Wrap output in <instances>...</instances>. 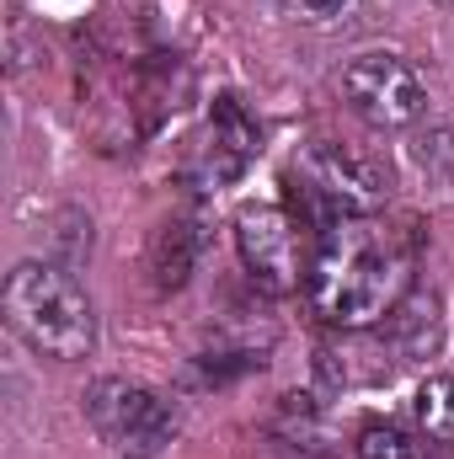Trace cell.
Instances as JSON below:
<instances>
[{
    "instance_id": "6da1fadb",
    "label": "cell",
    "mask_w": 454,
    "mask_h": 459,
    "mask_svg": "<svg viewBox=\"0 0 454 459\" xmlns=\"http://www.w3.org/2000/svg\"><path fill=\"white\" fill-rule=\"evenodd\" d=\"M406 278L412 262L401 240L385 225H374V214L337 220L316 235V256L305 267V299L327 326L363 332L406 299Z\"/></svg>"
},
{
    "instance_id": "7a4b0ae2",
    "label": "cell",
    "mask_w": 454,
    "mask_h": 459,
    "mask_svg": "<svg viewBox=\"0 0 454 459\" xmlns=\"http://www.w3.org/2000/svg\"><path fill=\"white\" fill-rule=\"evenodd\" d=\"M5 326L43 358L75 363L97 347V305L81 289V278L59 262H16L0 289Z\"/></svg>"
},
{
    "instance_id": "3957f363",
    "label": "cell",
    "mask_w": 454,
    "mask_h": 459,
    "mask_svg": "<svg viewBox=\"0 0 454 459\" xmlns=\"http://www.w3.org/2000/svg\"><path fill=\"white\" fill-rule=\"evenodd\" d=\"M289 187L305 204V225L316 235L327 225H337V220H363L385 204L380 171L363 155L342 150V144H310L300 155V166L289 171Z\"/></svg>"
},
{
    "instance_id": "277c9868",
    "label": "cell",
    "mask_w": 454,
    "mask_h": 459,
    "mask_svg": "<svg viewBox=\"0 0 454 459\" xmlns=\"http://www.w3.org/2000/svg\"><path fill=\"white\" fill-rule=\"evenodd\" d=\"M86 417L118 459H155L177 438L171 406L134 379H97L86 390Z\"/></svg>"
},
{
    "instance_id": "5b68a950",
    "label": "cell",
    "mask_w": 454,
    "mask_h": 459,
    "mask_svg": "<svg viewBox=\"0 0 454 459\" xmlns=\"http://www.w3.org/2000/svg\"><path fill=\"white\" fill-rule=\"evenodd\" d=\"M342 97H347V108L363 117L369 128H412L417 117L428 113L423 75L401 54H385V48H369V54L347 59Z\"/></svg>"
},
{
    "instance_id": "8992f818",
    "label": "cell",
    "mask_w": 454,
    "mask_h": 459,
    "mask_svg": "<svg viewBox=\"0 0 454 459\" xmlns=\"http://www.w3.org/2000/svg\"><path fill=\"white\" fill-rule=\"evenodd\" d=\"M235 246H240V262L251 273V283L273 299L294 294L300 289V246H294V220L278 209V204H246L235 214Z\"/></svg>"
},
{
    "instance_id": "52a82bcc",
    "label": "cell",
    "mask_w": 454,
    "mask_h": 459,
    "mask_svg": "<svg viewBox=\"0 0 454 459\" xmlns=\"http://www.w3.org/2000/svg\"><path fill=\"white\" fill-rule=\"evenodd\" d=\"M262 150V128L251 123V113L240 108V97H214V113H209V144H204V160H209V187H225L246 171V160Z\"/></svg>"
},
{
    "instance_id": "ba28073f",
    "label": "cell",
    "mask_w": 454,
    "mask_h": 459,
    "mask_svg": "<svg viewBox=\"0 0 454 459\" xmlns=\"http://www.w3.org/2000/svg\"><path fill=\"white\" fill-rule=\"evenodd\" d=\"M385 326H390V342H396V352H401L406 363L433 358V352H439V299H433V294H406V299L385 316Z\"/></svg>"
},
{
    "instance_id": "9c48e42d",
    "label": "cell",
    "mask_w": 454,
    "mask_h": 459,
    "mask_svg": "<svg viewBox=\"0 0 454 459\" xmlns=\"http://www.w3.org/2000/svg\"><path fill=\"white\" fill-rule=\"evenodd\" d=\"M198 251H204L198 220H166L161 235H155V283L161 289H182L193 262H198Z\"/></svg>"
},
{
    "instance_id": "30bf717a",
    "label": "cell",
    "mask_w": 454,
    "mask_h": 459,
    "mask_svg": "<svg viewBox=\"0 0 454 459\" xmlns=\"http://www.w3.org/2000/svg\"><path fill=\"white\" fill-rule=\"evenodd\" d=\"M417 422L428 438L454 444V374H439L417 390Z\"/></svg>"
},
{
    "instance_id": "8fae6325",
    "label": "cell",
    "mask_w": 454,
    "mask_h": 459,
    "mask_svg": "<svg viewBox=\"0 0 454 459\" xmlns=\"http://www.w3.org/2000/svg\"><path fill=\"white\" fill-rule=\"evenodd\" d=\"M353 449H358V459H417L423 455V444L401 422H369Z\"/></svg>"
},
{
    "instance_id": "7c38bea8",
    "label": "cell",
    "mask_w": 454,
    "mask_h": 459,
    "mask_svg": "<svg viewBox=\"0 0 454 459\" xmlns=\"http://www.w3.org/2000/svg\"><path fill=\"white\" fill-rule=\"evenodd\" d=\"M289 11H294L300 22H316V27H321V22H332V16L347 11V0H289Z\"/></svg>"
}]
</instances>
